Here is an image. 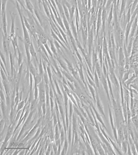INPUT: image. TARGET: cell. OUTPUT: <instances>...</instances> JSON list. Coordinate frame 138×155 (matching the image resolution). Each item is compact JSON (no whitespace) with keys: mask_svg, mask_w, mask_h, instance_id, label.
<instances>
[{"mask_svg":"<svg viewBox=\"0 0 138 155\" xmlns=\"http://www.w3.org/2000/svg\"><path fill=\"white\" fill-rule=\"evenodd\" d=\"M65 132H64V130L63 129H62L61 131H60V142H61V145L63 144L64 141L66 140V137L65 136Z\"/></svg>","mask_w":138,"mask_h":155,"instance_id":"cell-21","label":"cell"},{"mask_svg":"<svg viewBox=\"0 0 138 155\" xmlns=\"http://www.w3.org/2000/svg\"><path fill=\"white\" fill-rule=\"evenodd\" d=\"M1 101H4V102H5V95H4V93H3V91H2V89H1Z\"/></svg>","mask_w":138,"mask_h":155,"instance_id":"cell-38","label":"cell"},{"mask_svg":"<svg viewBox=\"0 0 138 155\" xmlns=\"http://www.w3.org/2000/svg\"><path fill=\"white\" fill-rule=\"evenodd\" d=\"M30 51L31 56H32L33 58V59H34L35 60H36V61L37 62V63H38V60L37 55H36V51H35V48H34V47H33V44L32 42L31 43V45H30Z\"/></svg>","mask_w":138,"mask_h":155,"instance_id":"cell-10","label":"cell"},{"mask_svg":"<svg viewBox=\"0 0 138 155\" xmlns=\"http://www.w3.org/2000/svg\"><path fill=\"white\" fill-rule=\"evenodd\" d=\"M69 142H68V140H67V139H66L65 141V144L63 148L62 153H60L61 154H66V152L67 151V149H68V147H69Z\"/></svg>","mask_w":138,"mask_h":155,"instance_id":"cell-16","label":"cell"},{"mask_svg":"<svg viewBox=\"0 0 138 155\" xmlns=\"http://www.w3.org/2000/svg\"><path fill=\"white\" fill-rule=\"evenodd\" d=\"M91 5L94 8H97V0H91Z\"/></svg>","mask_w":138,"mask_h":155,"instance_id":"cell-33","label":"cell"},{"mask_svg":"<svg viewBox=\"0 0 138 155\" xmlns=\"http://www.w3.org/2000/svg\"><path fill=\"white\" fill-rule=\"evenodd\" d=\"M59 127L57 125L55 126V140L57 141L58 139H59L60 137V132L59 131Z\"/></svg>","mask_w":138,"mask_h":155,"instance_id":"cell-22","label":"cell"},{"mask_svg":"<svg viewBox=\"0 0 138 155\" xmlns=\"http://www.w3.org/2000/svg\"><path fill=\"white\" fill-rule=\"evenodd\" d=\"M21 113H22V111H19L17 112V114L16 116V118H15V122L17 121V120L20 118V115L21 114Z\"/></svg>","mask_w":138,"mask_h":155,"instance_id":"cell-36","label":"cell"},{"mask_svg":"<svg viewBox=\"0 0 138 155\" xmlns=\"http://www.w3.org/2000/svg\"><path fill=\"white\" fill-rule=\"evenodd\" d=\"M9 57H10V61H11V74H12V77L13 76L14 74V56L12 54L11 51H9Z\"/></svg>","mask_w":138,"mask_h":155,"instance_id":"cell-8","label":"cell"},{"mask_svg":"<svg viewBox=\"0 0 138 155\" xmlns=\"http://www.w3.org/2000/svg\"><path fill=\"white\" fill-rule=\"evenodd\" d=\"M1 59H2V62H3L4 63V65H5V66L6 69H7V68H6V62H5V58L4 56V54H3V53H2V52H1Z\"/></svg>","mask_w":138,"mask_h":155,"instance_id":"cell-32","label":"cell"},{"mask_svg":"<svg viewBox=\"0 0 138 155\" xmlns=\"http://www.w3.org/2000/svg\"><path fill=\"white\" fill-rule=\"evenodd\" d=\"M38 1L39 6V9H41V6H40V5H41V4H42V2H43V0H38Z\"/></svg>","mask_w":138,"mask_h":155,"instance_id":"cell-41","label":"cell"},{"mask_svg":"<svg viewBox=\"0 0 138 155\" xmlns=\"http://www.w3.org/2000/svg\"><path fill=\"white\" fill-rule=\"evenodd\" d=\"M57 147L58 146L55 144H53V149H54V154H58V149Z\"/></svg>","mask_w":138,"mask_h":155,"instance_id":"cell-35","label":"cell"},{"mask_svg":"<svg viewBox=\"0 0 138 155\" xmlns=\"http://www.w3.org/2000/svg\"><path fill=\"white\" fill-rule=\"evenodd\" d=\"M24 102H25V101H22L21 102L18 104V107L17 109V112H18L19 111H20V109H21L24 107Z\"/></svg>","mask_w":138,"mask_h":155,"instance_id":"cell-30","label":"cell"},{"mask_svg":"<svg viewBox=\"0 0 138 155\" xmlns=\"http://www.w3.org/2000/svg\"><path fill=\"white\" fill-rule=\"evenodd\" d=\"M39 98H40V103L39 105L42 106L43 103L45 101V93L44 90V81L41 82L39 84Z\"/></svg>","mask_w":138,"mask_h":155,"instance_id":"cell-2","label":"cell"},{"mask_svg":"<svg viewBox=\"0 0 138 155\" xmlns=\"http://www.w3.org/2000/svg\"><path fill=\"white\" fill-rule=\"evenodd\" d=\"M16 14L11 12V35L10 37L11 38H13L15 35V18Z\"/></svg>","mask_w":138,"mask_h":155,"instance_id":"cell-3","label":"cell"},{"mask_svg":"<svg viewBox=\"0 0 138 155\" xmlns=\"http://www.w3.org/2000/svg\"><path fill=\"white\" fill-rule=\"evenodd\" d=\"M47 70L48 73V74H49L50 79H51V69H50V66H47Z\"/></svg>","mask_w":138,"mask_h":155,"instance_id":"cell-37","label":"cell"},{"mask_svg":"<svg viewBox=\"0 0 138 155\" xmlns=\"http://www.w3.org/2000/svg\"><path fill=\"white\" fill-rule=\"evenodd\" d=\"M36 106H37V103H36V100L35 99L34 100L32 101V102L31 103V106H30L31 111H33L35 110L36 108Z\"/></svg>","mask_w":138,"mask_h":155,"instance_id":"cell-24","label":"cell"},{"mask_svg":"<svg viewBox=\"0 0 138 155\" xmlns=\"http://www.w3.org/2000/svg\"><path fill=\"white\" fill-rule=\"evenodd\" d=\"M68 1H70V0H68Z\"/></svg>","mask_w":138,"mask_h":155,"instance_id":"cell-43","label":"cell"},{"mask_svg":"<svg viewBox=\"0 0 138 155\" xmlns=\"http://www.w3.org/2000/svg\"><path fill=\"white\" fill-rule=\"evenodd\" d=\"M76 6H72L71 8L69 9V14H70V21L72 20V18H73L74 16V13L75 11H76Z\"/></svg>","mask_w":138,"mask_h":155,"instance_id":"cell-19","label":"cell"},{"mask_svg":"<svg viewBox=\"0 0 138 155\" xmlns=\"http://www.w3.org/2000/svg\"><path fill=\"white\" fill-rule=\"evenodd\" d=\"M39 74L41 76L43 75V68L42 66V59H41V58L40 59V62L39 64Z\"/></svg>","mask_w":138,"mask_h":155,"instance_id":"cell-28","label":"cell"},{"mask_svg":"<svg viewBox=\"0 0 138 155\" xmlns=\"http://www.w3.org/2000/svg\"><path fill=\"white\" fill-rule=\"evenodd\" d=\"M62 6H63V8L65 16H66V18L67 19V20L69 21V22H70V14H69V9L67 8V7L66 5H65L64 4H62Z\"/></svg>","mask_w":138,"mask_h":155,"instance_id":"cell-17","label":"cell"},{"mask_svg":"<svg viewBox=\"0 0 138 155\" xmlns=\"http://www.w3.org/2000/svg\"><path fill=\"white\" fill-rule=\"evenodd\" d=\"M48 38H49V37H48V36L45 33L44 31V32L38 33V40L39 41L43 44L47 43V40H48Z\"/></svg>","mask_w":138,"mask_h":155,"instance_id":"cell-5","label":"cell"},{"mask_svg":"<svg viewBox=\"0 0 138 155\" xmlns=\"http://www.w3.org/2000/svg\"><path fill=\"white\" fill-rule=\"evenodd\" d=\"M25 45V52H26V57H27V60H28V64H30L31 63V53L30 51V46L26 45V44H24Z\"/></svg>","mask_w":138,"mask_h":155,"instance_id":"cell-11","label":"cell"},{"mask_svg":"<svg viewBox=\"0 0 138 155\" xmlns=\"http://www.w3.org/2000/svg\"><path fill=\"white\" fill-rule=\"evenodd\" d=\"M17 52H18V64H19V67H20L21 65V64L23 63V55L22 53L20 52V50L18 48L17 50Z\"/></svg>","mask_w":138,"mask_h":155,"instance_id":"cell-14","label":"cell"},{"mask_svg":"<svg viewBox=\"0 0 138 155\" xmlns=\"http://www.w3.org/2000/svg\"><path fill=\"white\" fill-rule=\"evenodd\" d=\"M43 45L44 46V47H45V48L46 49V50L47 51V52L48 53V54H49L50 55V56H51V58H53V56H52V52H51V50L50 49V48L48 47V45H47V43H45V44H43Z\"/></svg>","mask_w":138,"mask_h":155,"instance_id":"cell-31","label":"cell"},{"mask_svg":"<svg viewBox=\"0 0 138 155\" xmlns=\"http://www.w3.org/2000/svg\"><path fill=\"white\" fill-rule=\"evenodd\" d=\"M78 94H77V95L78 96V97L81 100H82V101H84V102H85L86 103H88V98H87V96H86L85 95H84V94L81 93V91L80 92H77Z\"/></svg>","mask_w":138,"mask_h":155,"instance_id":"cell-15","label":"cell"},{"mask_svg":"<svg viewBox=\"0 0 138 155\" xmlns=\"http://www.w3.org/2000/svg\"><path fill=\"white\" fill-rule=\"evenodd\" d=\"M25 3L26 9L32 14H34V6H33L32 4L31 3L30 0H25Z\"/></svg>","mask_w":138,"mask_h":155,"instance_id":"cell-9","label":"cell"},{"mask_svg":"<svg viewBox=\"0 0 138 155\" xmlns=\"http://www.w3.org/2000/svg\"><path fill=\"white\" fill-rule=\"evenodd\" d=\"M51 145L49 144V146H48V148H47V152H46V154H50V150H51Z\"/></svg>","mask_w":138,"mask_h":155,"instance_id":"cell-39","label":"cell"},{"mask_svg":"<svg viewBox=\"0 0 138 155\" xmlns=\"http://www.w3.org/2000/svg\"><path fill=\"white\" fill-rule=\"evenodd\" d=\"M42 118L40 117V119L38 120V121L37 123H36V124L34 126V127H33V128H32V129L31 130V131L28 133V135H26V137L25 138V139H24L23 140V142H24L28 141V140H30V139H31V137H32L33 134H34V133L35 132L36 130L37 129V128H38L39 126L40 125V123H41V122H42Z\"/></svg>","mask_w":138,"mask_h":155,"instance_id":"cell-4","label":"cell"},{"mask_svg":"<svg viewBox=\"0 0 138 155\" xmlns=\"http://www.w3.org/2000/svg\"><path fill=\"white\" fill-rule=\"evenodd\" d=\"M85 143L86 148L87 149V151H88V154H93V153H92V150L91 149V148L90 147V146H89V145L88 143V142L85 141Z\"/></svg>","mask_w":138,"mask_h":155,"instance_id":"cell-27","label":"cell"},{"mask_svg":"<svg viewBox=\"0 0 138 155\" xmlns=\"http://www.w3.org/2000/svg\"><path fill=\"white\" fill-rule=\"evenodd\" d=\"M69 105H70V108H69V118H70V120H71V118H72V113H73V109H72V104L71 101L69 102Z\"/></svg>","mask_w":138,"mask_h":155,"instance_id":"cell-25","label":"cell"},{"mask_svg":"<svg viewBox=\"0 0 138 155\" xmlns=\"http://www.w3.org/2000/svg\"><path fill=\"white\" fill-rule=\"evenodd\" d=\"M89 89H90V91H91V94H93V98H94V99H95V98H94V90H93V89L92 88V87H91L90 85H89Z\"/></svg>","mask_w":138,"mask_h":155,"instance_id":"cell-40","label":"cell"},{"mask_svg":"<svg viewBox=\"0 0 138 155\" xmlns=\"http://www.w3.org/2000/svg\"><path fill=\"white\" fill-rule=\"evenodd\" d=\"M48 40H49L50 43L51 44V50L52 51V52L53 53V54L55 55V56H56L57 57H58V54H57V50L56 47H55V45L54 44V42H53L52 40H51L50 38H48Z\"/></svg>","mask_w":138,"mask_h":155,"instance_id":"cell-12","label":"cell"},{"mask_svg":"<svg viewBox=\"0 0 138 155\" xmlns=\"http://www.w3.org/2000/svg\"><path fill=\"white\" fill-rule=\"evenodd\" d=\"M2 30L5 35L7 36V23H6V12L2 14Z\"/></svg>","mask_w":138,"mask_h":155,"instance_id":"cell-7","label":"cell"},{"mask_svg":"<svg viewBox=\"0 0 138 155\" xmlns=\"http://www.w3.org/2000/svg\"><path fill=\"white\" fill-rule=\"evenodd\" d=\"M25 152V151H24V150H23V151H21V153H19V154H25V152Z\"/></svg>","mask_w":138,"mask_h":155,"instance_id":"cell-42","label":"cell"},{"mask_svg":"<svg viewBox=\"0 0 138 155\" xmlns=\"http://www.w3.org/2000/svg\"><path fill=\"white\" fill-rule=\"evenodd\" d=\"M14 127V124L13 123V124L11 125L10 127H9V128H8V131H7L6 136H5V140H4V142H5V143H8V141H9V139H11L12 134H13V132H14V131H13Z\"/></svg>","mask_w":138,"mask_h":155,"instance_id":"cell-6","label":"cell"},{"mask_svg":"<svg viewBox=\"0 0 138 155\" xmlns=\"http://www.w3.org/2000/svg\"><path fill=\"white\" fill-rule=\"evenodd\" d=\"M62 72H63V73L64 74V75H65V76L66 77V78L68 79L69 80V81H71V82H74V80L72 79V78L70 75L69 74H68V73H67V72H66V71H63Z\"/></svg>","mask_w":138,"mask_h":155,"instance_id":"cell-29","label":"cell"},{"mask_svg":"<svg viewBox=\"0 0 138 155\" xmlns=\"http://www.w3.org/2000/svg\"><path fill=\"white\" fill-rule=\"evenodd\" d=\"M8 0H2L1 1V15L6 12V6Z\"/></svg>","mask_w":138,"mask_h":155,"instance_id":"cell-18","label":"cell"},{"mask_svg":"<svg viewBox=\"0 0 138 155\" xmlns=\"http://www.w3.org/2000/svg\"><path fill=\"white\" fill-rule=\"evenodd\" d=\"M97 106H98V109H99V110H100L101 112H102L103 113V109H101V105H100V100H99V98H98V95L97 96Z\"/></svg>","mask_w":138,"mask_h":155,"instance_id":"cell-34","label":"cell"},{"mask_svg":"<svg viewBox=\"0 0 138 155\" xmlns=\"http://www.w3.org/2000/svg\"><path fill=\"white\" fill-rule=\"evenodd\" d=\"M89 134V137H90V141H91V145L92 147H93V149L94 150V151H96V149H97V145H98V143L97 142V141L96 140V139H94V138L91 136V135H90V133H88Z\"/></svg>","mask_w":138,"mask_h":155,"instance_id":"cell-13","label":"cell"},{"mask_svg":"<svg viewBox=\"0 0 138 155\" xmlns=\"http://www.w3.org/2000/svg\"><path fill=\"white\" fill-rule=\"evenodd\" d=\"M68 129H69V134H68V139H69V144L70 143H71V137H72V129H71V123H70V125L69 128H68Z\"/></svg>","mask_w":138,"mask_h":155,"instance_id":"cell-26","label":"cell"},{"mask_svg":"<svg viewBox=\"0 0 138 155\" xmlns=\"http://www.w3.org/2000/svg\"><path fill=\"white\" fill-rule=\"evenodd\" d=\"M16 8L18 11L19 16H20V17L21 24H22V27H23V33H24V44H26V45L30 46L31 44V43H32V42H31V38H30V35H29L28 29L26 28V27L25 25V23H24L23 11H22V9L20 8L19 2L16 1Z\"/></svg>","mask_w":138,"mask_h":155,"instance_id":"cell-1","label":"cell"},{"mask_svg":"<svg viewBox=\"0 0 138 155\" xmlns=\"http://www.w3.org/2000/svg\"><path fill=\"white\" fill-rule=\"evenodd\" d=\"M29 66V69H30V71L31 73V74H32L33 76H34V77L36 76V70L35 69L34 66H33V64H32V63H31L30 64H28Z\"/></svg>","mask_w":138,"mask_h":155,"instance_id":"cell-20","label":"cell"},{"mask_svg":"<svg viewBox=\"0 0 138 155\" xmlns=\"http://www.w3.org/2000/svg\"><path fill=\"white\" fill-rule=\"evenodd\" d=\"M57 59L58 60V61L59 62V64H60V66H61L63 69L65 71H67V67H66V66L65 64V62H63L62 61V60L60 59L59 57H57Z\"/></svg>","mask_w":138,"mask_h":155,"instance_id":"cell-23","label":"cell"}]
</instances>
